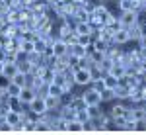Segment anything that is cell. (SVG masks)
<instances>
[{
    "instance_id": "6da1fadb",
    "label": "cell",
    "mask_w": 146,
    "mask_h": 135,
    "mask_svg": "<svg viewBox=\"0 0 146 135\" xmlns=\"http://www.w3.org/2000/svg\"><path fill=\"white\" fill-rule=\"evenodd\" d=\"M117 18H119V24H121V28H133L138 24L140 20V12L136 10H125V12H117Z\"/></svg>"
},
{
    "instance_id": "7a4b0ae2",
    "label": "cell",
    "mask_w": 146,
    "mask_h": 135,
    "mask_svg": "<svg viewBox=\"0 0 146 135\" xmlns=\"http://www.w3.org/2000/svg\"><path fill=\"white\" fill-rule=\"evenodd\" d=\"M4 122L12 127V133H22V114L6 110L4 112Z\"/></svg>"
},
{
    "instance_id": "3957f363",
    "label": "cell",
    "mask_w": 146,
    "mask_h": 135,
    "mask_svg": "<svg viewBox=\"0 0 146 135\" xmlns=\"http://www.w3.org/2000/svg\"><path fill=\"white\" fill-rule=\"evenodd\" d=\"M74 84L80 86V88H86L92 84V75H90V69L88 67H80L74 71Z\"/></svg>"
},
{
    "instance_id": "277c9868",
    "label": "cell",
    "mask_w": 146,
    "mask_h": 135,
    "mask_svg": "<svg viewBox=\"0 0 146 135\" xmlns=\"http://www.w3.org/2000/svg\"><path fill=\"white\" fill-rule=\"evenodd\" d=\"M80 96L84 98V102H86V106H92V104H101V96H100V92L98 90H94L92 86H86V88L80 92Z\"/></svg>"
},
{
    "instance_id": "5b68a950",
    "label": "cell",
    "mask_w": 146,
    "mask_h": 135,
    "mask_svg": "<svg viewBox=\"0 0 146 135\" xmlns=\"http://www.w3.org/2000/svg\"><path fill=\"white\" fill-rule=\"evenodd\" d=\"M27 110L33 114V116H43L47 114V104H45V98H41V96H35L31 104L27 106Z\"/></svg>"
},
{
    "instance_id": "8992f818",
    "label": "cell",
    "mask_w": 146,
    "mask_h": 135,
    "mask_svg": "<svg viewBox=\"0 0 146 135\" xmlns=\"http://www.w3.org/2000/svg\"><path fill=\"white\" fill-rule=\"evenodd\" d=\"M4 102H6V108L12 110V112L22 114L23 110H27V106L20 100V96H6V100H4Z\"/></svg>"
},
{
    "instance_id": "52a82bcc",
    "label": "cell",
    "mask_w": 146,
    "mask_h": 135,
    "mask_svg": "<svg viewBox=\"0 0 146 135\" xmlns=\"http://www.w3.org/2000/svg\"><path fill=\"white\" fill-rule=\"evenodd\" d=\"M35 96H37V92H35L33 86H29V84L22 86V90H20V100H22L25 106H29V104H31V100H33Z\"/></svg>"
},
{
    "instance_id": "ba28073f",
    "label": "cell",
    "mask_w": 146,
    "mask_h": 135,
    "mask_svg": "<svg viewBox=\"0 0 146 135\" xmlns=\"http://www.w3.org/2000/svg\"><path fill=\"white\" fill-rule=\"evenodd\" d=\"M51 51H53L55 57H64V55H68V45L62 39H55L51 43Z\"/></svg>"
},
{
    "instance_id": "9c48e42d",
    "label": "cell",
    "mask_w": 146,
    "mask_h": 135,
    "mask_svg": "<svg viewBox=\"0 0 146 135\" xmlns=\"http://www.w3.org/2000/svg\"><path fill=\"white\" fill-rule=\"evenodd\" d=\"M113 96H115V100H119V102H127L129 96H131V90H129V86H125V84H117L113 88Z\"/></svg>"
},
{
    "instance_id": "30bf717a",
    "label": "cell",
    "mask_w": 146,
    "mask_h": 135,
    "mask_svg": "<svg viewBox=\"0 0 146 135\" xmlns=\"http://www.w3.org/2000/svg\"><path fill=\"white\" fill-rule=\"evenodd\" d=\"M113 43L115 45H127L129 43V30L127 28H119L115 34H113Z\"/></svg>"
},
{
    "instance_id": "8fae6325",
    "label": "cell",
    "mask_w": 146,
    "mask_h": 135,
    "mask_svg": "<svg viewBox=\"0 0 146 135\" xmlns=\"http://www.w3.org/2000/svg\"><path fill=\"white\" fill-rule=\"evenodd\" d=\"M68 55H74V57H78V59H84V57H88V49H86L84 45H80V43H74V45L68 47Z\"/></svg>"
},
{
    "instance_id": "7c38bea8",
    "label": "cell",
    "mask_w": 146,
    "mask_h": 135,
    "mask_svg": "<svg viewBox=\"0 0 146 135\" xmlns=\"http://www.w3.org/2000/svg\"><path fill=\"white\" fill-rule=\"evenodd\" d=\"M16 73H18V63H16V61H6V63H4V69H2V75H4L6 79H12Z\"/></svg>"
},
{
    "instance_id": "4fadbf2b",
    "label": "cell",
    "mask_w": 146,
    "mask_h": 135,
    "mask_svg": "<svg viewBox=\"0 0 146 135\" xmlns=\"http://www.w3.org/2000/svg\"><path fill=\"white\" fill-rule=\"evenodd\" d=\"M45 104H47V112H51V110H60V98H58V96L47 94L45 96Z\"/></svg>"
},
{
    "instance_id": "5bb4252c",
    "label": "cell",
    "mask_w": 146,
    "mask_h": 135,
    "mask_svg": "<svg viewBox=\"0 0 146 135\" xmlns=\"http://www.w3.org/2000/svg\"><path fill=\"white\" fill-rule=\"evenodd\" d=\"M115 10L117 12H125V10H136L135 8V0H119L115 4Z\"/></svg>"
},
{
    "instance_id": "9a60e30c",
    "label": "cell",
    "mask_w": 146,
    "mask_h": 135,
    "mask_svg": "<svg viewBox=\"0 0 146 135\" xmlns=\"http://www.w3.org/2000/svg\"><path fill=\"white\" fill-rule=\"evenodd\" d=\"M68 106H70L72 110H84V108H86V102H84V98H82L80 94H74Z\"/></svg>"
},
{
    "instance_id": "2e32d148",
    "label": "cell",
    "mask_w": 146,
    "mask_h": 135,
    "mask_svg": "<svg viewBox=\"0 0 146 135\" xmlns=\"http://www.w3.org/2000/svg\"><path fill=\"white\" fill-rule=\"evenodd\" d=\"M66 133H82V124H80L78 120L66 122Z\"/></svg>"
},
{
    "instance_id": "e0dca14e",
    "label": "cell",
    "mask_w": 146,
    "mask_h": 135,
    "mask_svg": "<svg viewBox=\"0 0 146 135\" xmlns=\"http://www.w3.org/2000/svg\"><path fill=\"white\" fill-rule=\"evenodd\" d=\"M10 80H12V82H16L18 86H25V84L29 82L27 75H25V73H20V71H18V73H16V75H14V77H12Z\"/></svg>"
},
{
    "instance_id": "ac0fdd59",
    "label": "cell",
    "mask_w": 146,
    "mask_h": 135,
    "mask_svg": "<svg viewBox=\"0 0 146 135\" xmlns=\"http://www.w3.org/2000/svg\"><path fill=\"white\" fill-rule=\"evenodd\" d=\"M20 49H22V51H25V53H31V51H35L33 39H22V37H20Z\"/></svg>"
},
{
    "instance_id": "d6986e66",
    "label": "cell",
    "mask_w": 146,
    "mask_h": 135,
    "mask_svg": "<svg viewBox=\"0 0 146 135\" xmlns=\"http://www.w3.org/2000/svg\"><path fill=\"white\" fill-rule=\"evenodd\" d=\"M101 96V104H111L113 100H115V96H113V88H105L100 92Z\"/></svg>"
},
{
    "instance_id": "ffe728a7",
    "label": "cell",
    "mask_w": 146,
    "mask_h": 135,
    "mask_svg": "<svg viewBox=\"0 0 146 135\" xmlns=\"http://www.w3.org/2000/svg\"><path fill=\"white\" fill-rule=\"evenodd\" d=\"M22 133H35V118L22 122Z\"/></svg>"
},
{
    "instance_id": "44dd1931",
    "label": "cell",
    "mask_w": 146,
    "mask_h": 135,
    "mask_svg": "<svg viewBox=\"0 0 146 135\" xmlns=\"http://www.w3.org/2000/svg\"><path fill=\"white\" fill-rule=\"evenodd\" d=\"M103 80H105V86H107V88H115V86L119 84V79H117L115 75H111V73H105V75H103Z\"/></svg>"
},
{
    "instance_id": "7402d4cb",
    "label": "cell",
    "mask_w": 146,
    "mask_h": 135,
    "mask_svg": "<svg viewBox=\"0 0 146 135\" xmlns=\"http://www.w3.org/2000/svg\"><path fill=\"white\" fill-rule=\"evenodd\" d=\"M109 73L115 75L117 79H121V77L125 75V65H123V63H113V67L109 69Z\"/></svg>"
},
{
    "instance_id": "603a6c76",
    "label": "cell",
    "mask_w": 146,
    "mask_h": 135,
    "mask_svg": "<svg viewBox=\"0 0 146 135\" xmlns=\"http://www.w3.org/2000/svg\"><path fill=\"white\" fill-rule=\"evenodd\" d=\"M94 49H96V51H103V53H105V51H107V49H109V41H105V39H100V37H98V39H96V41H94Z\"/></svg>"
},
{
    "instance_id": "cb8c5ba5",
    "label": "cell",
    "mask_w": 146,
    "mask_h": 135,
    "mask_svg": "<svg viewBox=\"0 0 146 135\" xmlns=\"http://www.w3.org/2000/svg\"><path fill=\"white\" fill-rule=\"evenodd\" d=\"M74 120H78L80 124H86V122H90V114H88V110L84 108V110H76V116H74Z\"/></svg>"
},
{
    "instance_id": "d4e9b609",
    "label": "cell",
    "mask_w": 146,
    "mask_h": 135,
    "mask_svg": "<svg viewBox=\"0 0 146 135\" xmlns=\"http://www.w3.org/2000/svg\"><path fill=\"white\" fill-rule=\"evenodd\" d=\"M20 90H22V86H18L16 82H8V86H6V94L8 96H20Z\"/></svg>"
},
{
    "instance_id": "484cf974",
    "label": "cell",
    "mask_w": 146,
    "mask_h": 135,
    "mask_svg": "<svg viewBox=\"0 0 146 135\" xmlns=\"http://www.w3.org/2000/svg\"><path fill=\"white\" fill-rule=\"evenodd\" d=\"M31 67H33V65H31L27 59H23V61H18V71H20V73H25V75H29V73H31Z\"/></svg>"
},
{
    "instance_id": "4316f807",
    "label": "cell",
    "mask_w": 146,
    "mask_h": 135,
    "mask_svg": "<svg viewBox=\"0 0 146 135\" xmlns=\"http://www.w3.org/2000/svg\"><path fill=\"white\" fill-rule=\"evenodd\" d=\"M49 94L60 98V94H62V86H60V84H56V82H49Z\"/></svg>"
},
{
    "instance_id": "83f0119b",
    "label": "cell",
    "mask_w": 146,
    "mask_h": 135,
    "mask_svg": "<svg viewBox=\"0 0 146 135\" xmlns=\"http://www.w3.org/2000/svg\"><path fill=\"white\" fill-rule=\"evenodd\" d=\"M90 75H92V80H96V79H101L105 73L101 71L100 65H92V67H90Z\"/></svg>"
},
{
    "instance_id": "f1b7e54d",
    "label": "cell",
    "mask_w": 146,
    "mask_h": 135,
    "mask_svg": "<svg viewBox=\"0 0 146 135\" xmlns=\"http://www.w3.org/2000/svg\"><path fill=\"white\" fill-rule=\"evenodd\" d=\"M135 133H146V118L135 120Z\"/></svg>"
},
{
    "instance_id": "f546056e",
    "label": "cell",
    "mask_w": 146,
    "mask_h": 135,
    "mask_svg": "<svg viewBox=\"0 0 146 135\" xmlns=\"http://www.w3.org/2000/svg\"><path fill=\"white\" fill-rule=\"evenodd\" d=\"M94 90H98V92H101V90H105L107 86H105V80H103V77L101 79H96V80H92V84H90Z\"/></svg>"
},
{
    "instance_id": "4dcf8cb0",
    "label": "cell",
    "mask_w": 146,
    "mask_h": 135,
    "mask_svg": "<svg viewBox=\"0 0 146 135\" xmlns=\"http://www.w3.org/2000/svg\"><path fill=\"white\" fill-rule=\"evenodd\" d=\"M78 35V43L84 45V47H88V45H92V35L90 34H76Z\"/></svg>"
},
{
    "instance_id": "1f68e13d",
    "label": "cell",
    "mask_w": 146,
    "mask_h": 135,
    "mask_svg": "<svg viewBox=\"0 0 146 135\" xmlns=\"http://www.w3.org/2000/svg\"><path fill=\"white\" fill-rule=\"evenodd\" d=\"M82 133H98L96 131V125H94V122H86V124H82Z\"/></svg>"
},
{
    "instance_id": "d6a6232c",
    "label": "cell",
    "mask_w": 146,
    "mask_h": 135,
    "mask_svg": "<svg viewBox=\"0 0 146 135\" xmlns=\"http://www.w3.org/2000/svg\"><path fill=\"white\" fill-rule=\"evenodd\" d=\"M142 12H146V0H142Z\"/></svg>"
},
{
    "instance_id": "836d02e7",
    "label": "cell",
    "mask_w": 146,
    "mask_h": 135,
    "mask_svg": "<svg viewBox=\"0 0 146 135\" xmlns=\"http://www.w3.org/2000/svg\"><path fill=\"white\" fill-rule=\"evenodd\" d=\"M2 69H4V61H0V75H2Z\"/></svg>"
},
{
    "instance_id": "e575fe53",
    "label": "cell",
    "mask_w": 146,
    "mask_h": 135,
    "mask_svg": "<svg viewBox=\"0 0 146 135\" xmlns=\"http://www.w3.org/2000/svg\"><path fill=\"white\" fill-rule=\"evenodd\" d=\"M119 0H107V4H117Z\"/></svg>"
},
{
    "instance_id": "d590c367",
    "label": "cell",
    "mask_w": 146,
    "mask_h": 135,
    "mask_svg": "<svg viewBox=\"0 0 146 135\" xmlns=\"http://www.w3.org/2000/svg\"><path fill=\"white\" fill-rule=\"evenodd\" d=\"M96 2H103V4H107V0H96Z\"/></svg>"
},
{
    "instance_id": "8d00e7d4",
    "label": "cell",
    "mask_w": 146,
    "mask_h": 135,
    "mask_svg": "<svg viewBox=\"0 0 146 135\" xmlns=\"http://www.w3.org/2000/svg\"><path fill=\"white\" fill-rule=\"evenodd\" d=\"M2 2H4V0H0V4H2Z\"/></svg>"
}]
</instances>
